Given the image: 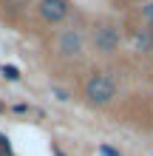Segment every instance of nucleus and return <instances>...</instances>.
<instances>
[{
    "instance_id": "f257e3e1",
    "label": "nucleus",
    "mask_w": 153,
    "mask_h": 156,
    "mask_svg": "<svg viewBox=\"0 0 153 156\" xmlns=\"http://www.w3.org/2000/svg\"><path fill=\"white\" fill-rule=\"evenodd\" d=\"M85 97H88V102H91V105H108L116 97L113 80L105 77V74H94L91 80L85 82Z\"/></svg>"
},
{
    "instance_id": "f03ea898",
    "label": "nucleus",
    "mask_w": 153,
    "mask_h": 156,
    "mask_svg": "<svg viewBox=\"0 0 153 156\" xmlns=\"http://www.w3.org/2000/svg\"><path fill=\"white\" fill-rule=\"evenodd\" d=\"M94 43H96V51H102V54H113L116 48H119V43H122V31L116 29V26L105 23V26H99V29H96Z\"/></svg>"
},
{
    "instance_id": "7ed1b4c3",
    "label": "nucleus",
    "mask_w": 153,
    "mask_h": 156,
    "mask_svg": "<svg viewBox=\"0 0 153 156\" xmlns=\"http://www.w3.org/2000/svg\"><path fill=\"white\" fill-rule=\"evenodd\" d=\"M68 14V0H40V17L46 23H60Z\"/></svg>"
},
{
    "instance_id": "20e7f679",
    "label": "nucleus",
    "mask_w": 153,
    "mask_h": 156,
    "mask_svg": "<svg viewBox=\"0 0 153 156\" xmlns=\"http://www.w3.org/2000/svg\"><path fill=\"white\" fill-rule=\"evenodd\" d=\"M60 51L65 54V57H77L79 51H82V34L79 31H62L60 34Z\"/></svg>"
},
{
    "instance_id": "39448f33",
    "label": "nucleus",
    "mask_w": 153,
    "mask_h": 156,
    "mask_svg": "<svg viewBox=\"0 0 153 156\" xmlns=\"http://www.w3.org/2000/svg\"><path fill=\"white\" fill-rule=\"evenodd\" d=\"M133 40H136V48H142V51H150V48H153V40H150V34H142V31H139Z\"/></svg>"
},
{
    "instance_id": "423d86ee",
    "label": "nucleus",
    "mask_w": 153,
    "mask_h": 156,
    "mask_svg": "<svg viewBox=\"0 0 153 156\" xmlns=\"http://www.w3.org/2000/svg\"><path fill=\"white\" fill-rule=\"evenodd\" d=\"M0 71H3V77H6V80H12V82H17V80H20V71H17L14 66H3Z\"/></svg>"
},
{
    "instance_id": "0eeeda50",
    "label": "nucleus",
    "mask_w": 153,
    "mask_h": 156,
    "mask_svg": "<svg viewBox=\"0 0 153 156\" xmlns=\"http://www.w3.org/2000/svg\"><path fill=\"white\" fill-rule=\"evenodd\" d=\"M142 14H145L148 20H153V3H145V6H142Z\"/></svg>"
},
{
    "instance_id": "6e6552de",
    "label": "nucleus",
    "mask_w": 153,
    "mask_h": 156,
    "mask_svg": "<svg viewBox=\"0 0 153 156\" xmlns=\"http://www.w3.org/2000/svg\"><path fill=\"white\" fill-rule=\"evenodd\" d=\"M99 153H102V156H119L113 148H108V145H102V148H99Z\"/></svg>"
},
{
    "instance_id": "1a4fd4ad",
    "label": "nucleus",
    "mask_w": 153,
    "mask_h": 156,
    "mask_svg": "<svg viewBox=\"0 0 153 156\" xmlns=\"http://www.w3.org/2000/svg\"><path fill=\"white\" fill-rule=\"evenodd\" d=\"M0 108H3V105H0Z\"/></svg>"
}]
</instances>
